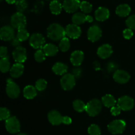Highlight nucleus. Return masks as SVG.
<instances>
[{
    "mask_svg": "<svg viewBox=\"0 0 135 135\" xmlns=\"http://www.w3.org/2000/svg\"><path fill=\"white\" fill-rule=\"evenodd\" d=\"M47 37L53 41L61 40L66 36L65 28L58 23H53L47 29Z\"/></svg>",
    "mask_w": 135,
    "mask_h": 135,
    "instance_id": "nucleus-1",
    "label": "nucleus"
},
{
    "mask_svg": "<svg viewBox=\"0 0 135 135\" xmlns=\"http://www.w3.org/2000/svg\"><path fill=\"white\" fill-rule=\"evenodd\" d=\"M57 1H59V0H57Z\"/></svg>",
    "mask_w": 135,
    "mask_h": 135,
    "instance_id": "nucleus-49",
    "label": "nucleus"
},
{
    "mask_svg": "<svg viewBox=\"0 0 135 135\" xmlns=\"http://www.w3.org/2000/svg\"><path fill=\"white\" fill-rule=\"evenodd\" d=\"M63 5L57 0H53L50 3V9L54 15H59L61 13Z\"/></svg>",
    "mask_w": 135,
    "mask_h": 135,
    "instance_id": "nucleus-27",
    "label": "nucleus"
},
{
    "mask_svg": "<svg viewBox=\"0 0 135 135\" xmlns=\"http://www.w3.org/2000/svg\"><path fill=\"white\" fill-rule=\"evenodd\" d=\"M17 0H6L7 3L9 4H13V3H15L17 2Z\"/></svg>",
    "mask_w": 135,
    "mask_h": 135,
    "instance_id": "nucleus-46",
    "label": "nucleus"
},
{
    "mask_svg": "<svg viewBox=\"0 0 135 135\" xmlns=\"http://www.w3.org/2000/svg\"><path fill=\"white\" fill-rule=\"evenodd\" d=\"M80 9L84 14L85 13H90L92 11V5L88 1H83L80 3Z\"/></svg>",
    "mask_w": 135,
    "mask_h": 135,
    "instance_id": "nucleus-32",
    "label": "nucleus"
},
{
    "mask_svg": "<svg viewBox=\"0 0 135 135\" xmlns=\"http://www.w3.org/2000/svg\"><path fill=\"white\" fill-rule=\"evenodd\" d=\"M121 109L118 106V105H115L111 108V113L114 116H117L121 113Z\"/></svg>",
    "mask_w": 135,
    "mask_h": 135,
    "instance_id": "nucleus-40",
    "label": "nucleus"
},
{
    "mask_svg": "<svg viewBox=\"0 0 135 135\" xmlns=\"http://www.w3.org/2000/svg\"><path fill=\"white\" fill-rule=\"evenodd\" d=\"M46 43V40L43 35L39 33H35L33 34L30 37L29 40V44L30 46L34 49H41L43 48L45 46Z\"/></svg>",
    "mask_w": 135,
    "mask_h": 135,
    "instance_id": "nucleus-8",
    "label": "nucleus"
},
{
    "mask_svg": "<svg viewBox=\"0 0 135 135\" xmlns=\"http://www.w3.org/2000/svg\"><path fill=\"white\" fill-rule=\"evenodd\" d=\"M66 36L72 39H77L82 34V30L79 25L75 24L68 25L65 28Z\"/></svg>",
    "mask_w": 135,
    "mask_h": 135,
    "instance_id": "nucleus-10",
    "label": "nucleus"
},
{
    "mask_svg": "<svg viewBox=\"0 0 135 135\" xmlns=\"http://www.w3.org/2000/svg\"><path fill=\"white\" fill-rule=\"evenodd\" d=\"M113 54V49L109 44H103L98 47L97 54L101 59H105L109 57Z\"/></svg>",
    "mask_w": 135,
    "mask_h": 135,
    "instance_id": "nucleus-16",
    "label": "nucleus"
},
{
    "mask_svg": "<svg viewBox=\"0 0 135 135\" xmlns=\"http://www.w3.org/2000/svg\"><path fill=\"white\" fill-rule=\"evenodd\" d=\"M88 15H86L84 13H75L72 17L73 23L76 25H83L84 22H88Z\"/></svg>",
    "mask_w": 135,
    "mask_h": 135,
    "instance_id": "nucleus-21",
    "label": "nucleus"
},
{
    "mask_svg": "<svg viewBox=\"0 0 135 135\" xmlns=\"http://www.w3.org/2000/svg\"><path fill=\"white\" fill-rule=\"evenodd\" d=\"M86 104H84L83 101L80 100H75L73 102V106L74 109L78 112H83L86 110Z\"/></svg>",
    "mask_w": 135,
    "mask_h": 135,
    "instance_id": "nucleus-29",
    "label": "nucleus"
},
{
    "mask_svg": "<svg viewBox=\"0 0 135 135\" xmlns=\"http://www.w3.org/2000/svg\"><path fill=\"white\" fill-rule=\"evenodd\" d=\"M0 70L3 73L10 71L11 64L9 58H1V60H0Z\"/></svg>",
    "mask_w": 135,
    "mask_h": 135,
    "instance_id": "nucleus-28",
    "label": "nucleus"
},
{
    "mask_svg": "<svg viewBox=\"0 0 135 135\" xmlns=\"http://www.w3.org/2000/svg\"><path fill=\"white\" fill-rule=\"evenodd\" d=\"M21 41L18 39L17 38H14L13 40H12V45L15 47H18V46H20V44H21Z\"/></svg>",
    "mask_w": 135,
    "mask_h": 135,
    "instance_id": "nucleus-45",
    "label": "nucleus"
},
{
    "mask_svg": "<svg viewBox=\"0 0 135 135\" xmlns=\"http://www.w3.org/2000/svg\"><path fill=\"white\" fill-rule=\"evenodd\" d=\"M13 57L17 63H24L27 59L26 49L22 46L15 47L13 51Z\"/></svg>",
    "mask_w": 135,
    "mask_h": 135,
    "instance_id": "nucleus-12",
    "label": "nucleus"
},
{
    "mask_svg": "<svg viewBox=\"0 0 135 135\" xmlns=\"http://www.w3.org/2000/svg\"><path fill=\"white\" fill-rule=\"evenodd\" d=\"M29 37H30V34H29L28 32L25 28L18 30L17 34V38H18L21 42H25V41H26Z\"/></svg>",
    "mask_w": 135,
    "mask_h": 135,
    "instance_id": "nucleus-31",
    "label": "nucleus"
},
{
    "mask_svg": "<svg viewBox=\"0 0 135 135\" xmlns=\"http://www.w3.org/2000/svg\"><path fill=\"white\" fill-rule=\"evenodd\" d=\"M11 113L9 109L6 108H0V119L1 121H6L11 117Z\"/></svg>",
    "mask_w": 135,
    "mask_h": 135,
    "instance_id": "nucleus-37",
    "label": "nucleus"
},
{
    "mask_svg": "<svg viewBox=\"0 0 135 135\" xmlns=\"http://www.w3.org/2000/svg\"><path fill=\"white\" fill-rule=\"evenodd\" d=\"M23 95L28 100L34 99L37 95V90L36 87L32 85H28L23 90Z\"/></svg>",
    "mask_w": 135,
    "mask_h": 135,
    "instance_id": "nucleus-24",
    "label": "nucleus"
},
{
    "mask_svg": "<svg viewBox=\"0 0 135 135\" xmlns=\"http://www.w3.org/2000/svg\"><path fill=\"white\" fill-rule=\"evenodd\" d=\"M0 38L3 41L12 40L15 38L14 28L9 25L3 26L0 30Z\"/></svg>",
    "mask_w": 135,
    "mask_h": 135,
    "instance_id": "nucleus-15",
    "label": "nucleus"
},
{
    "mask_svg": "<svg viewBox=\"0 0 135 135\" xmlns=\"http://www.w3.org/2000/svg\"><path fill=\"white\" fill-rule=\"evenodd\" d=\"M123 36L125 39H131L132 37L133 36V30L130 28H126L123 30Z\"/></svg>",
    "mask_w": 135,
    "mask_h": 135,
    "instance_id": "nucleus-39",
    "label": "nucleus"
},
{
    "mask_svg": "<svg viewBox=\"0 0 135 135\" xmlns=\"http://www.w3.org/2000/svg\"><path fill=\"white\" fill-rule=\"evenodd\" d=\"M0 57L1 58L8 57V50L6 47L1 46L0 48Z\"/></svg>",
    "mask_w": 135,
    "mask_h": 135,
    "instance_id": "nucleus-42",
    "label": "nucleus"
},
{
    "mask_svg": "<svg viewBox=\"0 0 135 135\" xmlns=\"http://www.w3.org/2000/svg\"><path fill=\"white\" fill-rule=\"evenodd\" d=\"M117 105L123 111H130L134 108V101L129 96H123L119 98L117 101Z\"/></svg>",
    "mask_w": 135,
    "mask_h": 135,
    "instance_id": "nucleus-9",
    "label": "nucleus"
},
{
    "mask_svg": "<svg viewBox=\"0 0 135 135\" xmlns=\"http://www.w3.org/2000/svg\"><path fill=\"white\" fill-rule=\"evenodd\" d=\"M84 53L80 50H76L71 54L70 60L71 63L75 67L80 65L84 60Z\"/></svg>",
    "mask_w": 135,
    "mask_h": 135,
    "instance_id": "nucleus-18",
    "label": "nucleus"
},
{
    "mask_svg": "<svg viewBox=\"0 0 135 135\" xmlns=\"http://www.w3.org/2000/svg\"><path fill=\"white\" fill-rule=\"evenodd\" d=\"M24 65L22 63H16L11 67L10 70L11 76L15 79L20 77L23 74Z\"/></svg>",
    "mask_w": 135,
    "mask_h": 135,
    "instance_id": "nucleus-20",
    "label": "nucleus"
},
{
    "mask_svg": "<svg viewBox=\"0 0 135 135\" xmlns=\"http://www.w3.org/2000/svg\"><path fill=\"white\" fill-rule=\"evenodd\" d=\"M102 35V29L97 25H93L89 28L87 32V37L90 41L92 42H97L100 39Z\"/></svg>",
    "mask_w": 135,
    "mask_h": 135,
    "instance_id": "nucleus-11",
    "label": "nucleus"
},
{
    "mask_svg": "<svg viewBox=\"0 0 135 135\" xmlns=\"http://www.w3.org/2000/svg\"><path fill=\"white\" fill-rule=\"evenodd\" d=\"M102 103L107 108H112V107L115 106L116 105V103L117 102L114 96L111 94H106L103 96L102 98Z\"/></svg>",
    "mask_w": 135,
    "mask_h": 135,
    "instance_id": "nucleus-26",
    "label": "nucleus"
},
{
    "mask_svg": "<svg viewBox=\"0 0 135 135\" xmlns=\"http://www.w3.org/2000/svg\"><path fill=\"white\" fill-rule=\"evenodd\" d=\"M88 133L89 135H100L101 130L98 125L96 124H92L88 127Z\"/></svg>",
    "mask_w": 135,
    "mask_h": 135,
    "instance_id": "nucleus-35",
    "label": "nucleus"
},
{
    "mask_svg": "<svg viewBox=\"0 0 135 135\" xmlns=\"http://www.w3.org/2000/svg\"><path fill=\"white\" fill-rule=\"evenodd\" d=\"M17 135H27V134H25V133H19V134H18Z\"/></svg>",
    "mask_w": 135,
    "mask_h": 135,
    "instance_id": "nucleus-47",
    "label": "nucleus"
},
{
    "mask_svg": "<svg viewBox=\"0 0 135 135\" xmlns=\"http://www.w3.org/2000/svg\"><path fill=\"white\" fill-rule=\"evenodd\" d=\"M70 46H71V44H70V41L69 38L65 37L61 40H60L59 47L61 51H63V52H66L69 50Z\"/></svg>",
    "mask_w": 135,
    "mask_h": 135,
    "instance_id": "nucleus-30",
    "label": "nucleus"
},
{
    "mask_svg": "<svg viewBox=\"0 0 135 135\" xmlns=\"http://www.w3.org/2000/svg\"><path fill=\"white\" fill-rule=\"evenodd\" d=\"M126 128V123L124 120L116 119L109 123L108 125V129L112 134H121Z\"/></svg>",
    "mask_w": 135,
    "mask_h": 135,
    "instance_id": "nucleus-4",
    "label": "nucleus"
},
{
    "mask_svg": "<svg viewBox=\"0 0 135 135\" xmlns=\"http://www.w3.org/2000/svg\"><path fill=\"white\" fill-rule=\"evenodd\" d=\"M47 83L45 79H40L36 82L35 87L37 90L38 91H43L47 88Z\"/></svg>",
    "mask_w": 135,
    "mask_h": 135,
    "instance_id": "nucleus-34",
    "label": "nucleus"
},
{
    "mask_svg": "<svg viewBox=\"0 0 135 135\" xmlns=\"http://www.w3.org/2000/svg\"><path fill=\"white\" fill-rule=\"evenodd\" d=\"M126 25L131 30H135V15L130 16L126 21Z\"/></svg>",
    "mask_w": 135,
    "mask_h": 135,
    "instance_id": "nucleus-38",
    "label": "nucleus"
},
{
    "mask_svg": "<svg viewBox=\"0 0 135 135\" xmlns=\"http://www.w3.org/2000/svg\"><path fill=\"white\" fill-rule=\"evenodd\" d=\"M61 88L64 90H71L76 84V78L73 74L66 73L63 75L60 80Z\"/></svg>",
    "mask_w": 135,
    "mask_h": 135,
    "instance_id": "nucleus-5",
    "label": "nucleus"
},
{
    "mask_svg": "<svg viewBox=\"0 0 135 135\" xmlns=\"http://www.w3.org/2000/svg\"><path fill=\"white\" fill-rule=\"evenodd\" d=\"M5 128L11 134H16L21 130V123L17 117L12 116L5 121Z\"/></svg>",
    "mask_w": 135,
    "mask_h": 135,
    "instance_id": "nucleus-6",
    "label": "nucleus"
},
{
    "mask_svg": "<svg viewBox=\"0 0 135 135\" xmlns=\"http://www.w3.org/2000/svg\"><path fill=\"white\" fill-rule=\"evenodd\" d=\"M117 65L116 63H115L114 62H109L108 64V66H107V69H108V71L109 72H112V71H117Z\"/></svg>",
    "mask_w": 135,
    "mask_h": 135,
    "instance_id": "nucleus-41",
    "label": "nucleus"
},
{
    "mask_svg": "<svg viewBox=\"0 0 135 135\" xmlns=\"http://www.w3.org/2000/svg\"><path fill=\"white\" fill-rule=\"evenodd\" d=\"M15 7L18 12L22 13L27 9L28 3L26 0H17L15 3Z\"/></svg>",
    "mask_w": 135,
    "mask_h": 135,
    "instance_id": "nucleus-33",
    "label": "nucleus"
},
{
    "mask_svg": "<svg viewBox=\"0 0 135 135\" xmlns=\"http://www.w3.org/2000/svg\"><path fill=\"white\" fill-rule=\"evenodd\" d=\"M20 88L11 79H8L7 81L6 93L10 98L15 99L19 96Z\"/></svg>",
    "mask_w": 135,
    "mask_h": 135,
    "instance_id": "nucleus-7",
    "label": "nucleus"
},
{
    "mask_svg": "<svg viewBox=\"0 0 135 135\" xmlns=\"http://www.w3.org/2000/svg\"><path fill=\"white\" fill-rule=\"evenodd\" d=\"M109 17V11L104 7H98L95 11V18L98 21H106Z\"/></svg>",
    "mask_w": 135,
    "mask_h": 135,
    "instance_id": "nucleus-19",
    "label": "nucleus"
},
{
    "mask_svg": "<svg viewBox=\"0 0 135 135\" xmlns=\"http://www.w3.org/2000/svg\"><path fill=\"white\" fill-rule=\"evenodd\" d=\"M102 103L98 99H93L88 102L86 105V112L90 117L97 116L101 112Z\"/></svg>",
    "mask_w": 135,
    "mask_h": 135,
    "instance_id": "nucleus-2",
    "label": "nucleus"
},
{
    "mask_svg": "<svg viewBox=\"0 0 135 135\" xmlns=\"http://www.w3.org/2000/svg\"><path fill=\"white\" fill-rule=\"evenodd\" d=\"M43 51L46 56H55L58 53V47L53 44H47L43 47Z\"/></svg>",
    "mask_w": 135,
    "mask_h": 135,
    "instance_id": "nucleus-25",
    "label": "nucleus"
},
{
    "mask_svg": "<svg viewBox=\"0 0 135 135\" xmlns=\"http://www.w3.org/2000/svg\"><path fill=\"white\" fill-rule=\"evenodd\" d=\"M62 123L65 124V125H70L72 123V119H71V117H68V116H63Z\"/></svg>",
    "mask_w": 135,
    "mask_h": 135,
    "instance_id": "nucleus-44",
    "label": "nucleus"
},
{
    "mask_svg": "<svg viewBox=\"0 0 135 135\" xmlns=\"http://www.w3.org/2000/svg\"><path fill=\"white\" fill-rule=\"evenodd\" d=\"M73 75L75 76V78H80L82 74V70L79 67H76L73 70Z\"/></svg>",
    "mask_w": 135,
    "mask_h": 135,
    "instance_id": "nucleus-43",
    "label": "nucleus"
},
{
    "mask_svg": "<svg viewBox=\"0 0 135 135\" xmlns=\"http://www.w3.org/2000/svg\"><path fill=\"white\" fill-rule=\"evenodd\" d=\"M46 54H44L43 50H38L34 54V59L38 63H42L46 59Z\"/></svg>",
    "mask_w": 135,
    "mask_h": 135,
    "instance_id": "nucleus-36",
    "label": "nucleus"
},
{
    "mask_svg": "<svg viewBox=\"0 0 135 135\" xmlns=\"http://www.w3.org/2000/svg\"><path fill=\"white\" fill-rule=\"evenodd\" d=\"M47 119L50 123L53 125H59L63 123V116L57 110H51L47 114Z\"/></svg>",
    "mask_w": 135,
    "mask_h": 135,
    "instance_id": "nucleus-17",
    "label": "nucleus"
},
{
    "mask_svg": "<svg viewBox=\"0 0 135 135\" xmlns=\"http://www.w3.org/2000/svg\"><path fill=\"white\" fill-rule=\"evenodd\" d=\"M11 25L12 27L18 30L25 28L26 25V17L21 12L14 13L11 18Z\"/></svg>",
    "mask_w": 135,
    "mask_h": 135,
    "instance_id": "nucleus-3",
    "label": "nucleus"
},
{
    "mask_svg": "<svg viewBox=\"0 0 135 135\" xmlns=\"http://www.w3.org/2000/svg\"><path fill=\"white\" fill-rule=\"evenodd\" d=\"M80 0H65L63 3V9L67 13H73L80 8Z\"/></svg>",
    "mask_w": 135,
    "mask_h": 135,
    "instance_id": "nucleus-13",
    "label": "nucleus"
},
{
    "mask_svg": "<svg viewBox=\"0 0 135 135\" xmlns=\"http://www.w3.org/2000/svg\"><path fill=\"white\" fill-rule=\"evenodd\" d=\"M113 78L115 81L119 84H125L130 80L131 76L127 71L124 70L117 69L113 73Z\"/></svg>",
    "mask_w": 135,
    "mask_h": 135,
    "instance_id": "nucleus-14",
    "label": "nucleus"
},
{
    "mask_svg": "<svg viewBox=\"0 0 135 135\" xmlns=\"http://www.w3.org/2000/svg\"><path fill=\"white\" fill-rule=\"evenodd\" d=\"M68 67L65 63L57 62L55 63L52 67V71L55 75H64L67 73Z\"/></svg>",
    "mask_w": 135,
    "mask_h": 135,
    "instance_id": "nucleus-22",
    "label": "nucleus"
},
{
    "mask_svg": "<svg viewBox=\"0 0 135 135\" xmlns=\"http://www.w3.org/2000/svg\"><path fill=\"white\" fill-rule=\"evenodd\" d=\"M131 9L128 4H121L116 8L115 13L118 16L121 17H125L129 15Z\"/></svg>",
    "mask_w": 135,
    "mask_h": 135,
    "instance_id": "nucleus-23",
    "label": "nucleus"
},
{
    "mask_svg": "<svg viewBox=\"0 0 135 135\" xmlns=\"http://www.w3.org/2000/svg\"><path fill=\"white\" fill-rule=\"evenodd\" d=\"M3 1V0H1V1Z\"/></svg>",
    "mask_w": 135,
    "mask_h": 135,
    "instance_id": "nucleus-48",
    "label": "nucleus"
}]
</instances>
